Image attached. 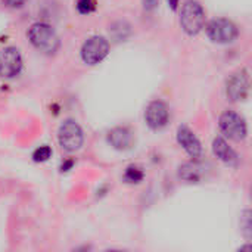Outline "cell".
Segmentation results:
<instances>
[{"label":"cell","mask_w":252,"mask_h":252,"mask_svg":"<svg viewBox=\"0 0 252 252\" xmlns=\"http://www.w3.org/2000/svg\"><path fill=\"white\" fill-rule=\"evenodd\" d=\"M28 38L38 50L44 53H55L59 47V38L55 30L44 22H37L31 25L28 31Z\"/></svg>","instance_id":"cell-1"},{"label":"cell","mask_w":252,"mask_h":252,"mask_svg":"<svg viewBox=\"0 0 252 252\" xmlns=\"http://www.w3.org/2000/svg\"><path fill=\"white\" fill-rule=\"evenodd\" d=\"M180 24L188 34L190 35L198 34L205 24V12L202 6L198 1H192V0L186 1L182 7Z\"/></svg>","instance_id":"cell-2"},{"label":"cell","mask_w":252,"mask_h":252,"mask_svg":"<svg viewBox=\"0 0 252 252\" xmlns=\"http://www.w3.org/2000/svg\"><path fill=\"white\" fill-rule=\"evenodd\" d=\"M207 34L214 43L224 44V43H232L238 37L239 31L232 21L219 18V19H213L207 25Z\"/></svg>","instance_id":"cell-3"},{"label":"cell","mask_w":252,"mask_h":252,"mask_svg":"<svg viewBox=\"0 0 252 252\" xmlns=\"http://www.w3.org/2000/svg\"><path fill=\"white\" fill-rule=\"evenodd\" d=\"M109 52V43L106 38L100 35H93L90 37L81 49V58L86 63L89 65H96L100 61L105 59V56Z\"/></svg>","instance_id":"cell-4"},{"label":"cell","mask_w":252,"mask_h":252,"mask_svg":"<svg viewBox=\"0 0 252 252\" xmlns=\"http://www.w3.org/2000/svg\"><path fill=\"white\" fill-rule=\"evenodd\" d=\"M58 139H59V145L65 151H68V152L77 151L83 145V130H81V127L75 121L66 120L59 127Z\"/></svg>","instance_id":"cell-5"},{"label":"cell","mask_w":252,"mask_h":252,"mask_svg":"<svg viewBox=\"0 0 252 252\" xmlns=\"http://www.w3.org/2000/svg\"><path fill=\"white\" fill-rule=\"evenodd\" d=\"M220 128L229 139L233 140H242L247 136L245 120L233 111H226L220 117Z\"/></svg>","instance_id":"cell-6"},{"label":"cell","mask_w":252,"mask_h":252,"mask_svg":"<svg viewBox=\"0 0 252 252\" xmlns=\"http://www.w3.org/2000/svg\"><path fill=\"white\" fill-rule=\"evenodd\" d=\"M22 68V59L15 47H4L0 52V77L12 78L19 74Z\"/></svg>","instance_id":"cell-7"},{"label":"cell","mask_w":252,"mask_h":252,"mask_svg":"<svg viewBox=\"0 0 252 252\" xmlns=\"http://www.w3.org/2000/svg\"><path fill=\"white\" fill-rule=\"evenodd\" d=\"M250 77L247 71H239L233 74L227 81V96L232 100H244L248 96Z\"/></svg>","instance_id":"cell-8"},{"label":"cell","mask_w":252,"mask_h":252,"mask_svg":"<svg viewBox=\"0 0 252 252\" xmlns=\"http://www.w3.org/2000/svg\"><path fill=\"white\" fill-rule=\"evenodd\" d=\"M146 123L151 128L158 130L167 126L168 123V108L161 100H154L146 108Z\"/></svg>","instance_id":"cell-9"},{"label":"cell","mask_w":252,"mask_h":252,"mask_svg":"<svg viewBox=\"0 0 252 252\" xmlns=\"http://www.w3.org/2000/svg\"><path fill=\"white\" fill-rule=\"evenodd\" d=\"M177 140H179V143L185 148V151L192 158H199L201 157V152H202L201 143L196 139V136L188 127H185V126L179 127V130H177Z\"/></svg>","instance_id":"cell-10"},{"label":"cell","mask_w":252,"mask_h":252,"mask_svg":"<svg viewBox=\"0 0 252 252\" xmlns=\"http://www.w3.org/2000/svg\"><path fill=\"white\" fill-rule=\"evenodd\" d=\"M213 151L217 155V158H220L223 162L226 164H236L238 162V155L236 152L226 143V140H223L221 137H217L213 143Z\"/></svg>","instance_id":"cell-11"},{"label":"cell","mask_w":252,"mask_h":252,"mask_svg":"<svg viewBox=\"0 0 252 252\" xmlns=\"http://www.w3.org/2000/svg\"><path fill=\"white\" fill-rule=\"evenodd\" d=\"M109 142L117 149H128L131 145V133L124 127H117L109 133Z\"/></svg>","instance_id":"cell-12"},{"label":"cell","mask_w":252,"mask_h":252,"mask_svg":"<svg viewBox=\"0 0 252 252\" xmlns=\"http://www.w3.org/2000/svg\"><path fill=\"white\" fill-rule=\"evenodd\" d=\"M143 171L140 170V168H137V167H128L127 168V171H126V180L128 182V183H139V182H142L143 180Z\"/></svg>","instance_id":"cell-13"},{"label":"cell","mask_w":252,"mask_h":252,"mask_svg":"<svg viewBox=\"0 0 252 252\" xmlns=\"http://www.w3.org/2000/svg\"><path fill=\"white\" fill-rule=\"evenodd\" d=\"M97 1L96 0H77V9L83 15H89L96 10Z\"/></svg>","instance_id":"cell-14"},{"label":"cell","mask_w":252,"mask_h":252,"mask_svg":"<svg viewBox=\"0 0 252 252\" xmlns=\"http://www.w3.org/2000/svg\"><path fill=\"white\" fill-rule=\"evenodd\" d=\"M50 155H52V149L49 148V146H40V148H37L35 151H34V154H32V159L35 161V162H44V161H47L49 158H50Z\"/></svg>","instance_id":"cell-15"},{"label":"cell","mask_w":252,"mask_h":252,"mask_svg":"<svg viewBox=\"0 0 252 252\" xmlns=\"http://www.w3.org/2000/svg\"><path fill=\"white\" fill-rule=\"evenodd\" d=\"M4 3L10 7H21L25 3V0H4Z\"/></svg>","instance_id":"cell-16"},{"label":"cell","mask_w":252,"mask_h":252,"mask_svg":"<svg viewBox=\"0 0 252 252\" xmlns=\"http://www.w3.org/2000/svg\"><path fill=\"white\" fill-rule=\"evenodd\" d=\"M157 3H158V0H143V4H145L146 10H152L157 6Z\"/></svg>","instance_id":"cell-17"},{"label":"cell","mask_w":252,"mask_h":252,"mask_svg":"<svg viewBox=\"0 0 252 252\" xmlns=\"http://www.w3.org/2000/svg\"><path fill=\"white\" fill-rule=\"evenodd\" d=\"M72 164H74V161H66L65 164H62V171H66V170H69L71 167H72Z\"/></svg>","instance_id":"cell-18"},{"label":"cell","mask_w":252,"mask_h":252,"mask_svg":"<svg viewBox=\"0 0 252 252\" xmlns=\"http://www.w3.org/2000/svg\"><path fill=\"white\" fill-rule=\"evenodd\" d=\"M168 3H170L171 9H177V6H179V0H168Z\"/></svg>","instance_id":"cell-19"}]
</instances>
